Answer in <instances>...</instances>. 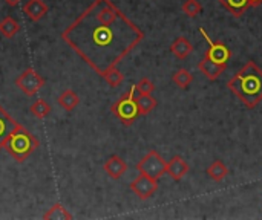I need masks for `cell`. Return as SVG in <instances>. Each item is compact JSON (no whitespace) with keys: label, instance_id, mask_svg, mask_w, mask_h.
I'll return each mask as SVG.
<instances>
[{"label":"cell","instance_id":"1","mask_svg":"<svg viewBox=\"0 0 262 220\" xmlns=\"http://www.w3.org/2000/svg\"><path fill=\"white\" fill-rule=\"evenodd\" d=\"M144 38L112 0H94L63 32L61 40L100 77L117 67Z\"/></svg>","mask_w":262,"mask_h":220},{"label":"cell","instance_id":"2","mask_svg":"<svg viewBox=\"0 0 262 220\" xmlns=\"http://www.w3.org/2000/svg\"><path fill=\"white\" fill-rule=\"evenodd\" d=\"M227 87L247 109H255L262 101V69L255 61H247L246 66L229 80Z\"/></svg>","mask_w":262,"mask_h":220},{"label":"cell","instance_id":"3","mask_svg":"<svg viewBox=\"0 0 262 220\" xmlns=\"http://www.w3.org/2000/svg\"><path fill=\"white\" fill-rule=\"evenodd\" d=\"M38 147H40V141L37 139V136H34L29 130H26L20 124H17L15 130L9 135L5 144L6 152L17 162H25Z\"/></svg>","mask_w":262,"mask_h":220},{"label":"cell","instance_id":"4","mask_svg":"<svg viewBox=\"0 0 262 220\" xmlns=\"http://www.w3.org/2000/svg\"><path fill=\"white\" fill-rule=\"evenodd\" d=\"M111 112L124 126H130L140 116V110H138L137 100H135V86H132L129 89V92H126L117 103L112 104Z\"/></svg>","mask_w":262,"mask_h":220},{"label":"cell","instance_id":"5","mask_svg":"<svg viewBox=\"0 0 262 220\" xmlns=\"http://www.w3.org/2000/svg\"><path fill=\"white\" fill-rule=\"evenodd\" d=\"M137 170L141 175L150 176L154 179H160L166 173V161L160 156L157 150H150L137 164Z\"/></svg>","mask_w":262,"mask_h":220},{"label":"cell","instance_id":"6","mask_svg":"<svg viewBox=\"0 0 262 220\" xmlns=\"http://www.w3.org/2000/svg\"><path fill=\"white\" fill-rule=\"evenodd\" d=\"M15 86L20 89V92H23L26 96H34L43 86H45V78L41 75H38L32 67H28L25 72H21L17 80H15Z\"/></svg>","mask_w":262,"mask_h":220},{"label":"cell","instance_id":"7","mask_svg":"<svg viewBox=\"0 0 262 220\" xmlns=\"http://www.w3.org/2000/svg\"><path fill=\"white\" fill-rule=\"evenodd\" d=\"M200 34H201V35L207 40V43H209V51L206 52V55L210 57L215 63L227 66V63H229V60H230V57H232V51L229 49V46L224 44L223 41H213V40L209 37V34L206 32V29H203V28H200Z\"/></svg>","mask_w":262,"mask_h":220},{"label":"cell","instance_id":"8","mask_svg":"<svg viewBox=\"0 0 262 220\" xmlns=\"http://www.w3.org/2000/svg\"><path fill=\"white\" fill-rule=\"evenodd\" d=\"M130 190L141 201H146V199L152 198L157 193V190H158V179H154L150 176H146V175L140 173L138 178L130 182Z\"/></svg>","mask_w":262,"mask_h":220},{"label":"cell","instance_id":"9","mask_svg":"<svg viewBox=\"0 0 262 220\" xmlns=\"http://www.w3.org/2000/svg\"><path fill=\"white\" fill-rule=\"evenodd\" d=\"M106 175L114 179V181H118L120 178H123V175L127 172V162L120 158L118 155H112L106 159L104 165H103Z\"/></svg>","mask_w":262,"mask_h":220},{"label":"cell","instance_id":"10","mask_svg":"<svg viewBox=\"0 0 262 220\" xmlns=\"http://www.w3.org/2000/svg\"><path fill=\"white\" fill-rule=\"evenodd\" d=\"M226 67H227V66L215 63V61H213L210 57H207V55H204L203 60L198 63L200 72H203V75H206V77H207L209 80H212V81L218 80V78L223 75V72L226 70Z\"/></svg>","mask_w":262,"mask_h":220},{"label":"cell","instance_id":"11","mask_svg":"<svg viewBox=\"0 0 262 220\" xmlns=\"http://www.w3.org/2000/svg\"><path fill=\"white\" fill-rule=\"evenodd\" d=\"M166 173L177 182H180L189 173V164L181 156H173L169 162H166Z\"/></svg>","mask_w":262,"mask_h":220},{"label":"cell","instance_id":"12","mask_svg":"<svg viewBox=\"0 0 262 220\" xmlns=\"http://www.w3.org/2000/svg\"><path fill=\"white\" fill-rule=\"evenodd\" d=\"M17 121L12 119V116L0 106V150L5 149V144L9 138V135L15 130Z\"/></svg>","mask_w":262,"mask_h":220},{"label":"cell","instance_id":"13","mask_svg":"<svg viewBox=\"0 0 262 220\" xmlns=\"http://www.w3.org/2000/svg\"><path fill=\"white\" fill-rule=\"evenodd\" d=\"M23 12L28 15L29 20L38 21L48 14V5L43 0H28L23 5Z\"/></svg>","mask_w":262,"mask_h":220},{"label":"cell","instance_id":"14","mask_svg":"<svg viewBox=\"0 0 262 220\" xmlns=\"http://www.w3.org/2000/svg\"><path fill=\"white\" fill-rule=\"evenodd\" d=\"M170 51H172V54L177 58L184 60V58H187L190 55V52L193 51V46H192V43L186 37H178L170 44Z\"/></svg>","mask_w":262,"mask_h":220},{"label":"cell","instance_id":"15","mask_svg":"<svg viewBox=\"0 0 262 220\" xmlns=\"http://www.w3.org/2000/svg\"><path fill=\"white\" fill-rule=\"evenodd\" d=\"M220 3L235 17H241L250 6L249 0H220Z\"/></svg>","mask_w":262,"mask_h":220},{"label":"cell","instance_id":"16","mask_svg":"<svg viewBox=\"0 0 262 220\" xmlns=\"http://www.w3.org/2000/svg\"><path fill=\"white\" fill-rule=\"evenodd\" d=\"M58 104H60V107H63L64 110L71 112V110H74V109L80 104V96H78V93H75L74 90L66 89V90H63L61 95L58 96Z\"/></svg>","mask_w":262,"mask_h":220},{"label":"cell","instance_id":"17","mask_svg":"<svg viewBox=\"0 0 262 220\" xmlns=\"http://www.w3.org/2000/svg\"><path fill=\"white\" fill-rule=\"evenodd\" d=\"M207 176L215 181V182H221L226 179V176L229 175V168L226 167V164L223 161H215L210 164V167L207 168Z\"/></svg>","mask_w":262,"mask_h":220},{"label":"cell","instance_id":"18","mask_svg":"<svg viewBox=\"0 0 262 220\" xmlns=\"http://www.w3.org/2000/svg\"><path fill=\"white\" fill-rule=\"evenodd\" d=\"M20 31V23L12 18V17H5L2 21H0V34L6 38H12L15 34H18Z\"/></svg>","mask_w":262,"mask_h":220},{"label":"cell","instance_id":"19","mask_svg":"<svg viewBox=\"0 0 262 220\" xmlns=\"http://www.w3.org/2000/svg\"><path fill=\"white\" fill-rule=\"evenodd\" d=\"M135 100H137V106H138L140 115H149L157 107V100L152 96V93H149V95H138V96H135Z\"/></svg>","mask_w":262,"mask_h":220},{"label":"cell","instance_id":"20","mask_svg":"<svg viewBox=\"0 0 262 220\" xmlns=\"http://www.w3.org/2000/svg\"><path fill=\"white\" fill-rule=\"evenodd\" d=\"M43 219H51V220H63V219H68L71 220L72 219V214L61 205V204H55V205H52L45 214H43Z\"/></svg>","mask_w":262,"mask_h":220},{"label":"cell","instance_id":"21","mask_svg":"<svg viewBox=\"0 0 262 220\" xmlns=\"http://www.w3.org/2000/svg\"><path fill=\"white\" fill-rule=\"evenodd\" d=\"M29 112L32 113L34 118H37V119H45V118L49 115V112H51V106H49L45 100L40 98V100H37L35 103L31 104Z\"/></svg>","mask_w":262,"mask_h":220},{"label":"cell","instance_id":"22","mask_svg":"<svg viewBox=\"0 0 262 220\" xmlns=\"http://www.w3.org/2000/svg\"><path fill=\"white\" fill-rule=\"evenodd\" d=\"M172 81L180 87V89H187L190 86V83L193 81L192 74L187 69H178L173 75H172Z\"/></svg>","mask_w":262,"mask_h":220},{"label":"cell","instance_id":"23","mask_svg":"<svg viewBox=\"0 0 262 220\" xmlns=\"http://www.w3.org/2000/svg\"><path fill=\"white\" fill-rule=\"evenodd\" d=\"M181 8H183V12H184L187 17H190V18L198 17V15L201 14V11H203V6L200 5L198 0H186V2L183 3Z\"/></svg>","mask_w":262,"mask_h":220},{"label":"cell","instance_id":"24","mask_svg":"<svg viewBox=\"0 0 262 220\" xmlns=\"http://www.w3.org/2000/svg\"><path fill=\"white\" fill-rule=\"evenodd\" d=\"M106 80V83L111 86V87H118L123 81H124V75L117 69V67H112L111 70L106 72V75L103 77Z\"/></svg>","mask_w":262,"mask_h":220},{"label":"cell","instance_id":"25","mask_svg":"<svg viewBox=\"0 0 262 220\" xmlns=\"http://www.w3.org/2000/svg\"><path fill=\"white\" fill-rule=\"evenodd\" d=\"M135 90L140 95H149L155 90V84L149 80V78H141L137 84H135Z\"/></svg>","mask_w":262,"mask_h":220},{"label":"cell","instance_id":"26","mask_svg":"<svg viewBox=\"0 0 262 220\" xmlns=\"http://www.w3.org/2000/svg\"><path fill=\"white\" fill-rule=\"evenodd\" d=\"M5 2H6V3H8L9 6H17V5H18V3H20L21 0H5Z\"/></svg>","mask_w":262,"mask_h":220},{"label":"cell","instance_id":"27","mask_svg":"<svg viewBox=\"0 0 262 220\" xmlns=\"http://www.w3.org/2000/svg\"><path fill=\"white\" fill-rule=\"evenodd\" d=\"M250 2V6H259L262 3V0H249Z\"/></svg>","mask_w":262,"mask_h":220}]
</instances>
